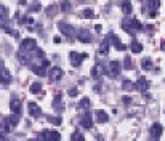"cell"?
Returning a JSON list of instances; mask_svg holds the SVG:
<instances>
[{
  "mask_svg": "<svg viewBox=\"0 0 165 141\" xmlns=\"http://www.w3.org/2000/svg\"><path fill=\"white\" fill-rule=\"evenodd\" d=\"M63 76H64V72H63V69L61 68H51L50 70H48V79L51 82H58V80H61L63 79Z\"/></svg>",
  "mask_w": 165,
  "mask_h": 141,
  "instance_id": "277c9868",
  "label": "cell"
},
{
  "mask_svg": "<svg viewBox=\"0 0 165 141\" xmlns=\"http://www.w3.org/2000/svg\"><path fill=\"white\" fill-rule=\"evenodd\" d=\"M124 68H125V69H131V68H133V61H131L130 56H127V58H125V61H124Z\"/></svg>",
  "mask_w": 165,
  "mask_h": 141,
  "instance_id": "4dcf8cb0",
  "label": "cell"
},
{
  "mask_svg": "<svg viewBox=\"0 0 165 141\" xmlns=\"http://www.w3.org/2000/svg\"><path fill=\"white\" fill-rule=\"evenodd\" d=\"M2 141H15V140H10V138H7V136L3 135V136H2Z\"/></svg>",
  "mask_w": 165,
  "mask_h": 141,
  "instance_id": "b9f144b4",
  "label": "cell"
},
{
  "mask_svg": "<svg viewBox=\"0 0 165 141\" xmlns=\"http://www.w3.org/2000/svg\"><path fill=\"white\" fill-rule=\"evenodd\" d=\"M21 50L27 51V53H34L37 50V42L35 39H24L21 42Z\"/></svg>",
  "mask_w": 165,
  "mask_h": 141,
  "instance_id": "3957f363",
  "label": "cell"
},
{
  "mask_svg": "<svg viewBox=\"0 0 165 141\" xmlns=\"http://www.w3.org/2000/svg\"><path fill=\"white\" fill-rule=\"evenodd\" d=\"M107 53H109V39H104L100 45V55L107 56Z\"/></svg>",
  "mask_w": 165,
  "mask_h": 141,
  "instance_id": "5bb4252c",
  "label": "cell"
},
{
  "mask_svg": "<svg viewBox=\"0 0 165 141\" xmlns=\"http://www.w3.org/2000/svg\"><path fill=\"white\" fill-rule=\"evenodd\" d=\"M69 58H70V64H72L74 68H77V66H80V63H82V58H87V55L85 53H75V51H70Z\"/></svg>",
  "mask_w": 165,
  "mask_h": 141,
  "instance_id": "8992f818",
  "label": "cell"
},
{
  "mask_svg": "<svg viewBox=\"0 0 165 141\" xmlns=\"http://www.w3.org/2000/svg\"><path fill=\"white\" fill-rule=\"evenodd\" d=\"M0 8H2V22H5L7 21V16H8V8L5 5H2Z\"/></svg>",
  "mask_w": 165,
  "mask_h": 141,
  "instance_id": "1f68e13d",
  "label": "cell"
},
{
  "mask_svg": "<svg viewBox=\"0 0 165 141\" xmlns=\"http://www.w3.org/2000/svg\"><path fill=\"white\" fill-rule=\"evenodd\" d=\"M77 39L82 42V44H90V42H93V37H92V34L88 31H80L79 34H77Z\"/></svg>",
  "mask_w": 165,
  "mask_h": 141,
  "instance_id": "52a82bcc",
  "label": "cell"
},
{
  "mask_svg": "<svg viewBox=\"0 0 165 141\" xmlns=\"http://www.w3.org/2000/svg\"><path fill=\"white\" fill-rule=\"evenodd\" d=\"M162 50L165 51V42H164V44H162Z\"/></svg>",
  "mask_w": 165,
  "mask_h": 141,
  "instance_id": "ee69618b",
  "label": "cell"
},
{
  "mask_svg": "<svg viewBox=\"0 0 165 141\" xmlns=\"http://www.w3.org/2000/svg\"><path fill=\"white\" fill-rule=\"evenodd\" d=\"M111 42H112V45H114V46H116V48L119 50V51H124V50L127 48V45H124V44H122V42H120V39H119V37H117L116 34H112V35H111Z\"/></svg>",
  "mask_w": 165,
  "mask_h": 141,
  "instance_id": "30bf717a",
  "label": "cell"
},
{
  "mask_svg": "<svg viewBox=\"0 0 165 141\" xmlns=\"http://www.w3.org/2000/svg\"><path fill=\"white\" fill-rule=\"evenodd\" d=\"M10 107H11L13 114H21V101L18 100V98H13V100H11Z\"/></svg>",
  "mask_w": 165,
  "mask_h": 141,
  "instance_id": "8fae6325",
  "label": "cell"
},
{
  "mask_svg": "<svg viewBox=\"0 0 165 141\" xmlns=\"http://www.w3.org/2000/svg\"><path fill=\"white\" fill-rule=\"evenodd\" d=\"M40 92H42V83L35 82V83H32V85H31V93L37 95V93H40Z\"/></svg>",
  "mask_w": 165,
  "mask_h": 141,
  "instance_id": "484cf974",
  "label": "cell"
},
{
  "mask_svg": "<svg viewBox=\"0 0 165 141\" xmlns=\"http://www.w3.org/2000/svg\"><path fill=\"white\" fill-rule=\"evenodd\" d=\"M120 7H122V11H124L125 15H130L131 10H133V8H131V3L128 2V0H124V2H120Z\"/></svg>",
  "mask_w": 165,
  "mask_h": 141,
  "instance_id": "ac0fdd59",
  "label": "cell"
},
{
  "mask_svg": "<svg viewBox=\"0 0 165 141\" xmlns=\"http://www.w3.org/2000/svg\"><path fill=\"white\" fill-rule=\"evenodd\" d=\"M61 10H63V11H68V10H70V2H68V0L61 2Z\"/></svg>",
  "mask_w": 165,
  "mask_h": 141,
  "instance_id": "d6a6232c",
  "label": "cell"
},
{
  "mask_svg": "<svg viewBox=\"0 0 165 141\" xmlns=\"http://www.w3.org/2000/svg\"><path fill=\"white\" fill-rule=\"evenodd\" d=\"M2 80H3L5 85L10 82V72H8V69H5V68H3V70H2Z\"/></svg>",
  "mask_w": 165,
  "mask_h": 141,
  "instance_id": "f1b7e54d",
  "label": "cell"
},
{
  "mask_svg": "<svg viewBox=\"0 0 165 141\" xmlns=\"http://www.w3.org/2000/svg\"><path fill=\"white\" fill-rule=\"evenodd\" d=\"M160 7L159 0H148V8H151V11H155V8Z\"/></svg>",
  "mask_w": 165,
  "mask_h": 141,
  "instance_id": "d4e9b609",
  "label": "cell"
},
{
  "mask_svg": "<svg viewBox=\"0 0 165 141\" xmlns=\"http://www.w3.org/2000/svg\"><path fill=\"white\" fill-rule=\"evenodd\" d=\"M80 125H82L83 128H88V130H90L92 127H93V120H92V112H90V111H87L85 114H83L82 117H80Z\"/></svg>",
  "mask_w": 165,
  "mask_h": 141,
  "instance_id": "5b68a950",
  "label": "cell"
},
{
  "mask_svg": "<svg viewBox=\"0 0 165 141\" xmlns=\"http://www.w3.org/2000/svg\"><path fill=\"white\" fill-rule=\"evenodd\" d=\"M131 27H133V31L136 32V31H141V29H143V24H141V22L136 20V18H133V20H131Z\"/></svg>",
  "mask_w": 165,
  "mask_h": 141,
  "instance_id": "83f0119b",
  "label": "cell"
},
{
  "mask_svg": "<svg viewBox=\"0 0 165 141\" xmlns=\"http://www.w3.org/2000/svg\"><path fill=\"white\" fill-rule=\"evenodd\" d=\"M27 107H29V114L32 116V117H40L42 116V109L39 106H37V103H34V101H31L29 104H27Z\"/></svg>",
  "mask_w": 165,
  "mask_h": 141,
  "instance_id": "ba28073f",
  "label": "cell"
},
{
  "mask_svg": "<svg viewBox=\"0 0 165 141\" xmlns=\"http://www.w3.org/2000/svg\"><path fill=\"white\" fill-rule=\"evenodd\" d=\"M141 66H143V69L146 70H151L154 68L152 66V61H151V58H144V59H141Z\"/></svg>",
  "mask_w": 165,
  "mask_h": 141,
  "instance_id": "603a6c76",
  "label": "cell"
},
{
  "mask_svg": "<svg viewBox=\"0 0 165 141\" xmlns=\"http://www.w3.org/2000/svg\"><path fill=\"white\" fill-rule=\"evenodd\" d=\"M58 27H59V31L63 32V34H64L66 37H68L69 40H72L74 37H75V27H74V26L66 24V22H59Z\"/></svg>",
  "mask_w": 165,
  "mask_h": 141,
  "instance_id": "7a4b0ae2",
  "label": "cell"
},
{
  "mask_svg": "<svg viewBox=\"0 0 165 141\" xmlns=\"http://www.w3.org/2000/svg\"><path fill=\"white\" fill-rule=\"evenodd\" d=\"M96 119H98L100 124H104V122L109 120V116H107V112H104V111H98L96 112Z\"/></svg>",
  "mask_w": 165,
  "mask_h": 141,
  "instance_id": "d6986e66",
  "label": "cell"
},
{
  "mask_svg": "<svg viewBox=\"0 0 165 141\" xmlns=\"http://www.w3.org/2000/svg\"><path fill=\"white\" fill-rule=\"evenodd\" d=\"M40 66H42V68H48V66H50V61H48V59H42V61H40Z\"/></svg>",
  "mask_w": 165,
  "mask_h": 141,
  "instance_id": "8d00e7d4",
  "label": "cell"
},
{
  "mask_svg": "<svg viewBox=\"0 0 165 141\" xmlns=\"http://www.w3.org/2000/svg\"><path fill=\"white\" fill-rule=\"evenodd\" d=\"M104 70H106V69L103 68V64H101V63H98V64L95 66V68L92 69V76L95 77V79H98V77L101 76V74H104Z\"/></svg>",
  "mask_w": 165,
  "mask_h": 141,
  "instance_id": "4fadbf2b",
  "label": "cell"
},
{
  "mask_svg": "<svg viewBox=\"0 0 165 141\" xmlns=\"http://www.w3.org/2000/svg\"><path fill=\"white\" fill-rule=\"evenodd\" d=\"M79 109H88V107L92 106V101H90V98H82V100L79 101Z\"/></svg>",
  "mask_w": 165,
  "mask_h": 141,
  "instance_id": "44dd1931",
  "label": "cell"
},
{
  "mask_svg": "<svg viewBox=\"0 0 165 141\" xmlns=\"http://www.w3.org/2000/svg\"><path fill=\"white\" fill-rule=\"evenodd\" d=\"M18 59L21 61V64H26V63H27V59H29V53L20 48V51H18Z\"/></svg>",
  "mask_w": 165,
  "mask_h": 141,
  "instance_id": "ffe728a7",
  "label": "cell"
},
{
  "mask_svg": "<svg viewBox=\"0 0 165 141\" xmlns=\"http://www.w3.org/2000/svg\"><path fill=\"white\" fill-rule=\"evenodd\" d=\"M34 55H35V56H40V58H42V56H44V51H42L40 48H37V50L34 51Z\"/></svg>",
  "mask_w": 165,
  "mask_h": 141,
  "instance_id": "74e56055",
  "label": "cell"
},
{
  "mask_svg": "<svg viewBox=\"0 0 165 141\" xmlns=\"http://www.w3.org/2000/svg\"><path fill=\"white\" fill-rule=\"evenodd\" d=\"M122 29H124L125 32H128L130 35H135V31H133V27H131V20H124L122 21Z\"/></svg>",
  "mask_w": 165,
  "mask_h": 141,
  "instance_id": "9a60e30c",
  "label": "cell"
},
{
  "mask_svg": "<svg viewBox=\"0 0 165 141\" xmlns=\"http://www.w3.org/2000/svg\"><path fill=\"white\" fill-rule=\"evenodd\" d=\"M130 48H131V51H133V53H141V51H143V45H141L136 39H133V42H131V45H130Z\"/></svg>",
  "mask_w": 165,
  "mask_h": 141,
  "instance_id": "2e32d148",
  "label": "cell"
},
{
  "mask_svg": "<svg viewBox=\"0 0 165 141\" xmlns=\"http://www.w3.org/2000/svg\"><path fill=\"white\" fill-rule=\"evenodd\" d=\"M155 16H157V11H151L149 13V18H155Z\"/></svg>",
  "mask_w": 165,
  "mask_h": 141,
  "instance_id": "60d3db41",
  "label": "cell"
},
{
  "mask_svg": "<svg viewBox=\"0 0 165 141\" xmlns=\"http://www.w3.org/2000/svg\"><path fill=\"white\" fill-rule=\"evenodd\" d=\"M61 42V37H55V44H59Z\"/></svg>",
  "mask_w": 165,
  "mask_h": 141,
  "instance_id": "7bdbcfd3",
  "label": "cell"
},
{
  "mask_svg": "<svg viewBox=\"0 0 165 141\" xmlns=\"http://www.w3.org/2000/svg\"><path fill=\"white\" fill-rule=\"evenodd\" d=\"M48 122H51V124H55V125H59V124H61V117L50 116V117H48Z\"/></svg>",
  "mask_w": 165,
  "mask_h": 141,
  "instance_id": "836d02e7",
  "label": "cell"
},
{
  "mask_svg": "<svg viewBox=\"0 0 165 141\" xmlns=\"http://www.w3.org/2000/svg\"><path fill=\"white\" fill-rule=\"evenodd\" d=\"M69 95H70V96H75V95H77V88H70V90H69Z\"/></svg>",
  "mask_w": 165,
  "mask_h": 141,
  "instance_id": "ab89813d",
  "label": "cell"
},
{
  "mask_svg": "<svg viewBox=\"0 0 165 141\" xmlns=\"http://www.w3.org/2000/svg\"><path fill=\"white\" fill-rule=\"evenodd\" d=\"M162 131H164V128H162V125H160V124H154L152 127H151V135H152L155 140L162 135Z\"/></svg>",
  "mask_w": 165,
  "mask_h": 141,
  "instance_id": "7c38bea8",
  "label": "cell"
},
{
  "mask_svg": "<svg viewBox=\"0 0 165 141\" xmlns=\"http://www.w3.org/2000/svg\"><path fill=\"white\" fill-rule=\"evenodd\" d=\"M29 10H31V11H40V10H42V5H40V3H34V5H32Z\"/></svg>",
  "mask_w": 165,
  "mask_h": 141,
  "instance_id": "d590c367",
  "label": "cell"
},
{
  "mask_svg": "<svg viewBox=\"0 0 165 141\" xmlns=\"http://www.w3.org/2000/svg\"><path fill=\"white\" fill-rule=\"evenodd\" d=\"M106 74L109 77H112V79L119 77V74H120V63H119V61H111V63L107 64Z\"/></svg>",
  "mask_w": 165,
  "mask_h": 141,
  "instance_id": "6da1fadb",
  "label": "cell"
},
{
  "mask_svg": "<svg viewBox=\"0 0 165 141\" xmlns=\"http://www.w3.org/2000/svg\"><path fill=\"white\" fill-rule=\"evenodd\" d=\"M122 88H124L125 92L135 90V88H136V83H133L131 80H124V83H122Z\"/></svg>",
  "mask_w": 165,
  "mask_h": 141,
  "instance_id": "7402d4cb",
  "label": "cell"
},
{
  "mask_svg": "<svg viewBox=\"0 0 165 141\" xmlns=\"http://www.w3.org/2000/svg\"><path fill=\"white\" fill-rule=\"evenodd\" d=\"M72 141H85V138H83L82 133H79V131H75V133H72V138H70Z\"/></svg>",
  "mask_w": 165,
  "mask_h": 141,
  "instance_id": "f546056e",
  "label": "cell"
},
{
  "mask_svg": "<svg viewBox=\"0 0 165 141\" xmlns=\"http://www.w3.org/2000/svg\"><path fill=\"white\" fill-rule=\"evenodd\" d=\"M82 15L85 18H95V11H93V10H83Z\"/></svg>",
  "mask_w": 165,
  "mask_h": 141,
  "instance_id": "e575fe53",
  "label": "cell"
},
{
  "mask_svg": "<svg viewBox=\"0 0 165 141\" xmlns=\"http://www.w3.org/2000/svg\"><path fill=\"white\" fill-rule=\"evenodd\" d=\"M148 88H149V82L146 80L144 77H140L138 82H136V90L141 92V93H144V92H148Z\"/></svg>",
  "mask_w": 165,
  "mask_h": 141,
  "instance_id": "9c48e42d",
  "label": "cell"
},
{
  "mask_svg": "<svg viewBox=\"0 0 165 141\" xmlns=\"http://www.w3.org/2000/svg\"><path fill=\"white\" fill-rule=\"evenodd\" d=\"M48 141H61V135L58 131H50L48 133Z\"/></svg>",
  "mask_w": 165,
  "mask_h": 141,
  "instance_id": "4316f807",
  "label": "cell"
},
{
  "mask_svg": "<svg viewBox=\"0 0 165 141\" xmlns=\"http://www.w3.org/2000/svg\"><path fill=\"white\" fill-rule=\"evenodd\" d=\"M53 107H56V109H64V104L61 103V95H56V98L53 100Z\"/></svg>",
  "mask_w": 165,
  "mask_h": 141,
  "instance_id": "cb8c5ba5",
  "label": "cell"
},
{
  "mask_svg": "<svg viewBox=\"0 0 165 141\" xmlns=\"http://www.w3.org/2000/svg\"><path fill=\"white\" fill-rule=\"evenodd\" d=\"M131 103V98L130 96H124V104H130Z\"/></svg>",
  "mask_w": 165,
  "mask_h": 141,
  "instance_id": "f35d334b",
  "label": "cell"
},
{
  "mask_svg": "<svg viewBox=\"0 0 165 141\" xmlns=\"http://www.w3.org/2000/svg\"><path fill=\"white\" fill-rule=\"evenodd\" d=\"M32 70H34V74H35V76H39V77L48 76L46 70H45V68H42V66H32Z\"/></svg>",
  "mask_w": 165,
  "mask_h": 141,
  "instance_id": "e0dca14e",
  "label": "cell"
}]
</instances>
